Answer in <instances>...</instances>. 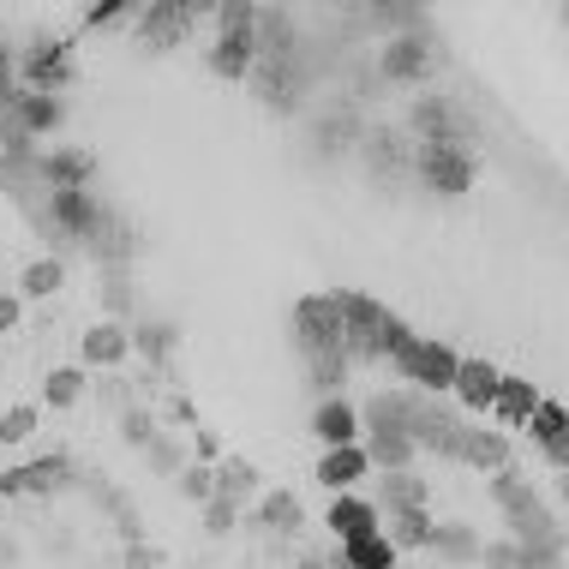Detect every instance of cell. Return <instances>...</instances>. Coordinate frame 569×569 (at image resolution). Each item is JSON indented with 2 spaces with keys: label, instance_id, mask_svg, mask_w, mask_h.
I'll list each match as a JSON object with an SVG mask.
<instances>
[{
  "label": "cell",
  "instance_id": "1",
  "mask_svg": "<svg viewBox=\"0 0 569 569\" xmlns=\"http://www.w3.org/2000/svg\"><path fill=\"white\" fill-rule=\"evenodd\" d=\"M336 300H342V318H348V353H366V360H390L396 348L408 342V325L390 312V306H378L372 295H353V288H336Z\"/></svg>",
  "mask_w": 569,
  "mask_h": 569
},
{
  "label": "cell",
  "instance_id": "2",
  "mask_svg": "<svg viewBox=\"0 0 569 569\" xmlns=\"http://www.w3.org/2000/svg\"><path fill=\"white\" fill-rule=\"evenodd\" d=\"M390 366L408 378V390L443 396V390H456V366H461V353H450L443 342H426V336H408V342L390 353Z\"/></svg>",
  "mask_w": 569,
  "mask_h": 569
},
{
  "label": "cell",
  "instance_id": "3",
  "mask_svg": "<svg viewBox=\"0 0 569 569\" xmlns=\"http://www.w3.org/2000/svg\"><path fill=\"white\" fill-rule=\"evenodd\" d=\"M295 342L300 353H348V318H342V300L336 295H306L295 306Z\"/></svg>",
  "mask_w": 569,
  "mask_h": 569
},
{
  "label": "cell",
  "instance_id": "4",
  "mask_svg": "<svg viewBox=\"0 0 569 569\" xmlns=\"http://www.w3.org/2000/svg\"><path fill=\"white\" fill-rule=\"evenodd\" d=\"M413 174H420L432 192L456 198V192L473 187V174H480V157H473V150H456V144H420V150H413Z\"/></svg>",
  "mask_w": 569,
  "mask_h": 569
},
{
  "label": "cell",
  "instance_id": "5",
  "mask_svg": "<svg viewBox=\"0 0 569 569\" xmlns=\"http://www.w3.org/2000/svg\"><path fill=\"white\" fill-rule=\"evenodd\" d=\"M79 486L67 456H42V461H19V468L0 473V498H54V491Z\"/></svg>",
  "mask_w": 569,
  "mask_h": 569
},
{
  "label": "cell",
  "instance_id": "6",
  "mask_svg": "<svg viewBox=\"0 0 569 569\" xmlns=\"http://www.w3.org/2000/svg\"><path fill=\"white\" fill-rule=\"evenodd\" d=\"M426 72H432L426 30H408V37H383V49H378V79H383V84H420Z\"/></svg>",
  "mask_w": 569,
  "mask_h": 569
},
{
  "label": "cell",
  "instance_id": "7",
  "mask_svg": "<svg viewBox=\"0 0 569 569\" xmlns=\"http://www.w3.org/2000/svg\"><path fill=\"white\" fill-rule=\"evenodd\" d=\"M79 360H84V372H120L132 360V325H114V318L90 325L79 336Z\"/></svg>",
  "mask_w": 569,
  "mask_h": 569
},
{
  "label": "cell",
  "instance_id": "8",
  "mask_svg": "<svg viewBox=\"0 0 569 569\" xmlns=\"http://www.w3.org/2000/svg\"><path fill=\"white\" fill-rule=\"evenodd\" d=\"M192 19H217V7H144L138 12V42H144L150 54H162L187 37Z\"/></svg>",
  "mask_w": 569,
  "mask_h": 569
},
{
  "label": "cell",
  "instance_id": "9",
  "mask_svg": "<svg viewBox=\"0 0 569 569\" xmlns=\"http://www.w3.org/2000/svg\"><path fill=\"white\" fill-rule=\"evenodd\" d=\"M90 180H97V157L84 144L42 150V187L49 192H90Z\"/></svg>",
  "mask_w": 569,
  "mask_h": 569
},
{
  "label": "cell",
  "instance_id": "10",
  "mask_svg": "<svg viewBox=\"0 0 569 569\" xmlns=\"http://www.w3.org/2000/svg\"><path fill=\"white\" fill-rule=\"evenodd\" d=\"M210 72L222 84H246L258 72V49H252V30H217L210 42Z\"/></svg>",
  "mask_w": 569,
  "mask_h": 569
},
{
  "label": "cell",
  "instance_id": "11",
  "mask_svg": "<svg viewBox=\"0 0 569 569\" xmlns=\"http://www.w3.org/2000/svg\"><path fill=\"white\" fill-rule=\"evenodd\" d=\"M480 533H473V521H432V540H426V558L456 569V563H480Z\"/></svg>",
  "mask_w": 569,
  "mask_h": 569
},
{
  "label": "cell",
  "instance_id": "12",
  "mask_svg": "<svg viewBox=\"0 0 569 569\" xmlns=\"http://www.w3.org/2000/svg\"><path fill=\"white\" fill-rule=\"evenodd\" d=\"M366 473H372V456H366V443H342V450H325V456H318V486L336 491V498H342V491H353V486L366 480Z\"/></svg>",
  "mask_w": 569,
  "mask_h": 569
},
{
  "label": "cell",
  "instance_id": "13",
  "mask_svg": "<svg viewBox=\"0 0 569 569\" xmlns=\"http://www.w3.org/2000/svg\"><path fill=\"white\" fill-rule=\"evenodd\" d=\"M503 521H510V540H516V546H551V540H563L558 521H551V510L533 498V491H528L521 503H510V510H503Z\"/></svg>",
  "mask_w": 569,
  "mask_h": 569
},
{
  "label": "cell",
  "instance_id": "14",
  "mask_svg": "<svg viewBox=\"0 0 569 569\" xmlns=\"http://www.w3.org/2000/svg\"><path fill=\"white\" fill-rule=\"evenodd\" d=\"M456 461H468L473 473H498V468H510V438L491 432V426H468V432H461Z\"/></svg>",
  "mask_w": 569,
  "mask_h": 569
},
{
  "label": "cell",
  "instance_id": "15",
  "mask_svg": "<svg viewBox=\"0 0 569 569\" xmlns=\"http://www.w3.org/2000/svg\"><path fill=\"white\" fill-rule=\"evenodd\" d=\"M533 443L546 450V461L558 473H569V408H558V402H540V413H533Z\"/></svg>",
  "mask_w": 569,
  "mask_h": 569
},
{
  "label": "cell",
  "instance_id": "16",
  "mask_svg": "<svg viewBox=\"0 0 569 569\" xmlns=\"http://www.w3.org/2000/svg\"><path fill=\"white\" fill-rule=\"evenodd\" d=\"M498 383H503V372L491 360H461L456 366V396L473 413H491V402H498Z\"/></svg>",
  "mask_w": 569,
  "mask_h": 569
},
{
  "label": "cell",
  "instance_id": "17",
  "mask_svg": "<svg viewBox=\"0 0 569 569\" xmlns=\"http://www.w3.org/2000/svg\"><path fill=\"white\" fill-rule=\"evenodd\" d=\"M312 432L325 450H342V443H360V413H353L342 396H330V402L312 408Z\"/></svg>",
  "mask_w": 569,
  "mask_h": 569
},
{
  "label": "cell",
  "instance_id": "18",
  "mask_svg": "<svg viewBox=\"0 0 569 569\" xmlns=\"http://www.w3.org/2000/svg\"><path fill=\"white\" fill-rule=\"evenodd\" d=\"M180 348V325H168V318H150V325H132V353L150 366V372H168V360H174Z\"/></svg>",
  "mask_w": 569,
  "mask_h": 569
},
{
  "label": "cell",
  "instance_id": "19",
  "mask_svg": "<svg viewBox=\"0 0 569 569\" xmlns=\"http://www.w3.org/2000/svg\"><path fill=\"white\" fill-rule=\"evenodd\" d=\"M540 402H546V396L533 390L528 378H503V383H498V402H491V413H498V426H521V432H528L533 413H540Z\"/></svg>",
  "mask_w": 569,
  "mask_h": 569
},
{
  "label": "cell",
  "instance_id": "20",
  "mask_svg": "<svg viewBox=\"0 0 569 569\" xmlns=\"http://www.w3.org/2000/svg\"><path fill=\"white\" fill-rule=\"evenodd\" d=\"M330 540H360V533H378V503H366V498H353V491H342V498L330 503Z\"/></svg>",
  "mask_w": 569,
  "mask_h": 569
},
{
  "label": "cell",
  "instance_id": "21",
  "mask_svg": "<svg viewBox=\"0 0 569 569\" xmlns=\"http://www.w3.org/2000/svg\"><path fill=\"white\" fill-rule=\"evenodd\" d=\"M366 456H372L378 473H402V468H413L420 443H413L408 432H396V426H372V438H366Z\"/></svg>",
  "mask_w": 569,
  "mask_h": 569
},
{
  "label": "cell",
  "instance_id": "22",
  "mask_svg": "<svg viewBox=\"0 0 569 569\" xmlns=\"http://www.w3.org/2000/svg\"><path fill=\"white\" fill-rule=\"evenodd\" d=\"M12 109H19L30 138H49V132H60V120H67V97H54V90H24Z\"/></svg>",
  "mask_w": 569,
  "mask_h": 569
},
{
  "label": "cell",
  "instance_id": "23",
  "mask_svg": "<svg viewBox=\"0 0 569 569\" xmlns=\"http://www.w3.org/2000/svg\"><path fill=\"white\" fill-rule=\"evenodd\" d=\"M84 390H90L84 366H54V372L42 378V408H49V413H72L84 402Z\"/></svg>",
  "mask_w": 569,
  "mask_h": 569
},
{
  "label": "cell",
  "instance_id": "24",
  "mask_svg": "<svg viewBox=\"0 0 569 569\" xmlns=\"http://www.w3.org/2000/svg\"><path fill=\"white\" fill-rule=\"evenodd\" d=\"M217 498H264V473H258V461H246V456H222L217 461Z\"/></svg>",
  "mask_w": 569,
  "mask_h": 569
},
{
  "label": "cell",
  "instance_id": "25",
  "mask_svg": "<svg viewBox=\"0 0 569 569\" xmlns=\"http://www.w3.org/2000/svg\"><path fill=\"white\" fill-rule=\"evenodd\" d=\"M60 288H67V258H60V252L30 258V264L19 270V295L24 300H49V295H60Z\"/></svg>",
  "mask_w": 569,
  "mask_h": 569
},
{
  "label": "cell",
  "instance_id": "26",
  "mask_svg": "<svg viewBox=\"0 0 569 569\" xmlns=\"http://www.w3.org/2000/svg\"><path fill=\"white\" fill-rule=\"evenodd\" d=\"M258 528L264 533H300L306 528V510H300V498L295 491H264V498H258Z\"/></svg>",
  "mask_w": 569,
  "mask_h": 569
},
{
  "label": "cell",
  "instance_id": "27",
  "mask_svg": "<svg viewBox=\"0 0 569 569\" xmlns=\"http://www.w3.org/2000/svg\"><path fill=\"white\" fill-rule=\"evenodd\" d=\"M378 503H383V516L390 510H426V473H383L378 480Z\"/></svg>",
  "mask_w": 569,
  "mask_h": 569
},
{
  "label": "cell",
  "instance_id": "28",
  "mask_svg": "<svg viewBox=\"0 0 569 569\" xmlns=\"http://www.w3.org/2000/svg\"><path fill=\"white\" fill-rule=\"evenodd\" d=\"M342 563H348V569H402L383 528H378V533H360V540H348V546H342Z\"/></svg>",
  "mask_w": 569,
  "mask_h": 569
},
{
  "label": "cell",
  "instance_id": "29",
  "mask_svg": "<svg viewBox=\"0 0 569 569\" xmlns=\"http://www.w3.org/2000/svg\"><path fill=\"white\" fill-rule=\"evenodd\" d=\"M383 521H390L383 533H390L396 551H426V540H432V516L426 510H390Z\"/></svg>",
  "mask_w": 569,
  "mask_h": 569
},
{
  "label": "cell",
  "instance_id": "30",
  "mask_svg": "<svg viewBox=\"0 0 569 569\" xmlns=\"http://www.w3.org/2000/svg\"><path fill=\"white\" fill-rule=\"evenodd\" d=\"M102 306H109L114 325H127V318L138 312V282H132V270H102Z\"/></svg>",
  "mask_w": 569,
  "mask_h": 569
},
{
  "label": "cell",
  "instance_id": "31",
  "mask_svg": "<svg viewBox=\"0 0 569 569\" xmlns=\"http://www.w3.org/2000/svg\"><path fill=\"white\" fill-rule=\"evenodd\" d=\"M144 468L150 473H168V480H180L187 473V443H180L174 432H157L144 443Z\"/></svg>",
  "mask_w": 569,
  "mask_h": 569
},
{
  "label": "cell",
  "instance_id": "32",
  "mask_svg": "<svg viewBox=\"0 0 569 569\" xmlns=\"http://www.w3.org/2000/svg\"><path fill=\"white\" fill-rule=\"evenodd\" d=\"M180 498L187 503H198V510H204L210 498H217V461H187V473H180Z\"/></svg>",
  "mask_w": 569,
  "mask_h": 569
},
{
  "label": "cell",
  "instance_id": "33",
  "mask_svg": "<svg viewBox=\"0 0 569 569\" xmlns=\"http://www.w3.org/2000/svg\"><path fill=\"white\" fill-rule=\"evenodd\" d=\"M306 372H312L318 402H330L336 383H342V372H348V353H312V360H306Z\"/></svg>",
  "mask_w": 569,
  "mask_h": 569
},
{
  "label": "cell",
  "instance_id": "34",
  "mask_svg": "<svg viewBox=\"0 0 569 569\" xmlns=\"http://www.w3.org/2000/svg\"><path fill=\"white\" fill-rule=\"evenodd\" d=\"M37 426H42V408L37 402H12L7 413H0V443H24Z\"/></svg>",
  "mask_w": 569,
  "mask_h": 569
},
{
  "label": "cell",
  "instance_id": "35",
  "mask_svg": "<svg viewBox=\"0 0 569 569\" xmlns=\"http://www.w3.org/2000/svg\"><path fill=\"white\" fill-rule=\"evenodd\" d=\"M366 162H372V168H383V174H396V168L408 162L402 138H396V132H366Z\"/></svg>",
  "mask_w": 569,
  "mask_h": 569
},
{
  "label": "cell",
  "instance_id": "36",
  "mask_svg": "<svg viewBox=\"0 0 569 569\" xmlns=\"http://www.w3.org/2000/svg\"><path fill=\"white\" fill-rule=\"evenodd\" d=\"M157 432H162V426H157V413H150L144 402L120 413V443H132V450H144V443L157 438Z\"/></svg>",
  "mask_w": 569,
  "mask_h": 569
},
{
  "label": "cell",
  "instance_id": "37",
  "mask_svg": "<svg viewBox=\"0 0 569 569\" xmlns=\"http://www.w3.org/2000/svg\"><path fill=\"white\" fill-rule=\"evenodd\" d=\"M234 521H240V503L234 498H210L204 503V533H210V540H228V533H234Z\"/></svg>",
  "mask_w": 569,
  "mask_h": 569
},
{
  "label": "cell",
  "instance_id": "38",
  "mask_svg": "<svg viewBox=\"0 0 569 569\" xmlns=\"http://www.w3.org/2000/svg\"><path fill=\"white\" fill-rule=\"evenodd\" d=\"M528 491H533V486L521 480L516 468H498V473H491V498H498V510H510V503H521Z\"/></svg>",
  "mask_w": 569,
  "mask_h": 569
},
{
  "label": "cell",
  "instance_id": "39",
  "mask_svg": "<svg viewBox=\"0 0 569 569\" xmlns=\"http://www.w3.org/2000/svg\"><path fill=\"white\" fill-rule=\"evenodd\" d=\"M516 569H563V540L551 546H521V563Z\"/></svg>",
  "mask_w": 569,
  "mask_h": 569
},
{
  "label": "cell",
  "instance_id": "40",
  "mask_svg": "<svg viewBox=\"0 0 569 569\" xmlns=\"http://www.w3.org/2000/svg\"><path fill=\"white\" fill-rule=\"evenodd\" d=\"M480 563L486 569H516L521 563V546L516 540H491V546H480Z\"/></svg>",
  "mask_w": 569,
  "mask_h": 569
},
{
  "label": "cell",
  "instance_id": "41",
  "mask_svg": "<svg viewBox=\"0 0 569 569\" xmlns=\"http://www.w3.org/2000/svg\"><path fill=\"white\" fill-rule=\"evenodd\" d=\"M217 24H222V30H252V24H258V7L228 0V7H217Z\"/></svg>",
  "mask_w": 569,
  "mask_h": 569
},
{
  "label": "cell",
  "instance_id": "42",
  "mask_svg": "<svg viewBox=\"0 0 569 569\" xmlns=\"http://www.w3.org/2000/svg\"><path fill=\"white\" fill-rule=\"evenodd\" d=\"M97 390H102V402H109L114 413H127V408H138V402H132V383H127V378H102Z\"/></svg>",
  "mask_w": 569,
  "mask_h": 569
},
{
  "label": "cell",
  "instance_id": "43",
  "mask_svg": "<svg viewBox=\"0 0 569 569\" xmlns=\"http://www.w3.org/2000/svg\"><path fill=\"white\" fill-rule=\"evenodd\" d=\"M24 325V295H0V336H12Z\"/></svg>",
  "mask_w": 569,
  "mask_h": 569
},
{
  "label": "cell",
  "instance_id": "44",
  "mask_svg": "<svg viewBox=\"0 0 569 569\" xmlns=\"http://www.w3.org/2000/svg\"><path fill=\"white\" fill-rule=\"evenodd\" d=\"M162 563V551L157 546H144V540H132L127 546V569H157Z\"/></svg>",
  "mask_w": 569,
  "mask_h": 569
},
{
  "label": "cell",
  "instance_id": "45",
  "mask_svg": "<svg viewBox=\"0 0 569 569\" xmlns=\"http://www.w3.org/2000/svg\"><path fill=\"white\" fill-rule=\"evenodd\" d=\"M198 461H222V443H217V432H198Z\"/></svg>",
  "mask_w": 569,
  "mask_h": 569
},
{
  "label": "cell",
  "instance_id": "46",
  "mask_svg": "<svg viewBox=\"0 0 569 569\" xmlns=\"http://www.w3.org/2000/svg\"><path fill=\"white\" fill-rule=\"evenodd\" d=\"M0 563H7V569L19 563V546H12V533H0Z\"/></svg>",
  "mask_w": 569,
  "mask_h": 569
},
{
  "label": "cell",
  "instance_id": "47",
  "mask_svg": "<svg viewBox=\"0 0 569 569\" xmlns=\"http://www.w3.org/2000/svg\"><path fill=\"white\" fill-rule=\"evenodd\" d=\"M558 491H563V503H569V473H563V480H558Z\"/></svg>",
  "mask_w": 569,
  "mask_h": 569
},
{
  "label": "cell",
  "instance_id": "48",
  "mask_svg": "<svg viewBox=\"0 0 569 569\" xmlns=\"http://www.w3.org/2000/svg\"><path fill=\"white\" fill-rule=\"evenodd\" d=\"M90 569H102V563H90Z\"/></svg>",
  "mask_w": 569,
  "mask_h": 569
}]
</instances>
